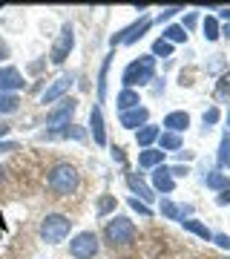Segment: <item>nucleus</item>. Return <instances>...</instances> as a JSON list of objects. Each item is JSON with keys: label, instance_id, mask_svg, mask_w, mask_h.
Instances as JSON below:
<instances>
[{"label": "nucleus", "instance_id": "nucleus-1", "mask_svg": "<svg viewBox=\"0 0 230 259\" xmlns=\"http://www.w3.org/2000/svg\"><path fill=\"white\" fill-rule=\"evenodd\" d=\"M153 75H156V58L153 55H144L138 58V61H132V64L124 69V87L127 90H132V87H144V83L153 81Z\"/></svg>", "mask_w": 230, "mask_h": 259}, {"label": "nucleus", "instance_id": "nucleus-2", "mask_svg": "<svg viewBox=\"0 0 230 259\" xmlns=\"http://www.w3.org/2000/svg\"><path fill=\"white\" fill-rule=\"evenodd\" d=\"M69 228H72V219H66L61 213H49L40 222V239L49 242V245H58L69 236Z\"/></svg>", "mask_w": 230, "mask_h": 259}, {"label": "nucleus", "instance_id": "nucleus-3", "mask_svg": "<svg viewBox=\"0 0 230 259\" xmlns=\"http://www.w3.org/2000/svg\"><path fill=\"white\" fill-rule=\"evenodd\" d=\"M78 187V170L72 164H58L49 173V190L58 196H69Z\"/></svg>", "mask_w": 230, "mask_h": 259}, {"label": "nucleus", "instance_id": "nucleus-4", "mask_svg": "<svg viewBox=\"0 0 230 259\" xmlns=\"http://www.w3.org/2000/svg\"><path fill=\"white\" fill-rule=\"evenodd\" d=\"M104 236H107L110 245H129V242H135V225L124 216H115L112 222H107Z\"/></svg>", "mask_w": 230, "mask_h": 259}, {"label": "nucleus", "instance_id": "nucleus-5", "mask_svg": "<svg viewBox=\"0 0 230 259\" xmlns=\"http://www.w3.org/2000/svg\"><path fill=\"white\" fill-rule=\"evenodd\" d=\"M69 253H72L75 259H92L98 253V236L89 233V231L78 233V236L69 242Z\"/></svg>", "mask_w": 230, "mask_h": 259}, {"label": "nucleus", "instance_id": "nucleus-6", "mask_svg": "<svg viewBox=\"0 0 230 259\" xmlns=\"http://www.w3.org/2000/svg\"><path fill=\"white\" fill-rule=\"evenodd\" d=\"M75 107H78V101H72V98H64V101L58 104L55 110H49V115H46V127H69V121H72L75 115Z\"/></svg>", "mask_w": 230, "mask_h": 259}, {"label": "nucleus", "instance_id": "nucleus-7", "mask_svg": "<svg viewBox=\"0 0 230 259\" xmlns=\"http://www.w3.org/2000/svg\"><path fill=\"white\" fill-rule=\"evenodd\" d=\"M72 47H75L72 26H64L61 37H58V40H55V47H52V64H64L66 58H69V52H72Z\"/></svg>", "mask_w": 230, "mask_h": 259}, {"label": "nucleus", "instance_id": "nucleus-8", "mask_svg": "<svg viewBox=\"0 0 230 259\" xmlns=\"http://www.w3.org/2000/svg\"><path fill=\"white\" fill-rule=\"evenodd\" d=\"M72 83H75L72 75H64V78H58V81L52 83V87H49L43 95H40V101H43V104H52V101H58V98H64V95L69 93V87H72Z\"/></svg>", "mask_w": 230, "mask_h": 259}, {"label": "nucleus", "instance_id": "nucleus-9", "mask_svg": "<svg viewBox=\"0 0 230 259\" xmlns=\"http://www.w3.org/2000/svg\"><path fill=\"white\" fill-rule=\"evenodd\" d=\"M20 87H23V75L15 66H3L0 69V93H12V90H20Z\"/></svg>", "mask_w": 230, "mask_h": 259}, {"label": "nucleus", "instance_id": "nucleus-10", "mask_svg": "<svg viewBox=\"0 0 230 259\" xmlns=\"http://www.w3.org/2000/svg\"><path fill=\"white\" fill-rule=\"evenodd\" d=\"M150 118V112L144 110V107H135V110H127V112H121V127H127V130H135V127H144Z\"/></svg>", "mask_w": 230, "mask_h": 259}, {"label": "nucleus", "instance_id": "nucleus-11", "mask_svg": "<svg viewBox=\"0 0 230 259\" xmlns=\"http://www.w3.org/2000/svg\"><path fill=\"white\" fill-rule=\"evenodd\" d=\"M153 185H156V190H161V193H173L175 187V179L170 176V167H156L153 170Z\"/></svg>", "mask_w": 230, "mask_h": 259}, {"label": "nucleus", "instance_id": "nucleus-12", "mask_svg": "<svg viewBox=\"0 0 230 259\" xmlns=\"http://www.w3.org/2000/svg\"><path fill=\"white\" fill-rule=\"evenodd\" d=\"M89 127H92V139H95V144H107V133H104L101 107H92V112H89Z\"/></svg>", "mask_w": 230, "mask_h": 259}, {"label": "nucleus", "instance_id": "nucleus-13", "mask_svg": "<svg viewBox=\"0 0 230 259\" xmlns=\"http://www.w3.org/2000/svg\"><path fill=\"white\" fill-rule=\"evenodd\" d=\"M164 127L170 130V133H175V136H178L181 130L190 127V115H187V112H170V115L164 118Z\"/></svg>", "mask_w": 230, "mask_h": 259}, {"label": "nucleus", "instance_id": "nucleus-14", "mask_svg": "<svg viewBox=\"0 0 230 259\" xmlns=\"http://www.w3.org/2000/svg\"><path fill=\"white\" fill-rule=\"evenodd\" d=\"M161 161H164V153L161 150H144L138 156V164L141 167H161Z\"/></svg>", "mask_w": 230, "mask_h": 259}, {"label": "nucleus", "instance_id": "nucleus-15", "mask_svg": "<svg viewBox=\"0 0 230 259\" xmlns=\"http://www.w3.org/2000/svg\"><path fill=\"white\" fill-rule=\"evenodd\" d=\"M138 104H141V101H138V93H135V90H124V93L118 95V110H121V112L135 110Z\"/></svg>", "mask_w": 230, "mask_h": 259}, {"label": "nucleus", "instance_id": "nucleus-16", "mask_svg": "<svg viewBox=\"0 0 230 259\" xmlns=\"http://www.w3.org/2000/svg\"><path fill=\"white\" fill-rule=\"evenodd\" d=\"M156 139H158V127H150V124H144V127L138 130V136H135L138 147H150Z\"/></svg>", "mask_w": 230, "mask_h": 259}, {"label": "nucleus", "instance_id": "nucleus-17", "mask_svg": "<svg viewBox=\"0 0 230 259\" xmlns=\"http://www.w3.org/2000/svg\"><path fill=\"white\" fill-rule=\"evenodd\" d=\"M181 225H184V228H187L190 233H196V236H202V239H207V242L213 239L210 228H207V225H202V222H196V219H181Z\"/></svg>", "mask_w": 230, "mask_h": 259}, {"label": "nucleus", "instance_id": "nucleus-18", "mask_svg": "<svg viewBox=\"0 0 230 259\" xmlns=\"http://www.w3.org/2000/svg\"><path fill=\"white\" fill-rule=\"evenodd\" d=\"M127 185L132 187V190H135V193L141 196V199H153V190H150V187L144 185V182H141V179H138L135 173H129V176H127Z\"/></svg>", "mask_w": 230, "mask_h": 259}, {"label": "nucleus", "instance_id": "nucleus-19", "mask_svg": "<svg viewBox=\"0 0 230 259\" xmlns=\"http://www.w3.org/2000/svg\"><path fill=\"white\" fill-rule=\"evenodd\" d=\"M164 40L167 44H184V40H187V29L184 26H167L164 29Z\"/></svg>", "mask_w": 230, "mask_h": 259}, {"label": "nucleus", "instance_id": "nucleus-20", "mask_svg": "<svg viewBox=\"0 0 230 259\" xmlns=\"http://www.w3.org/2000/svg\"><path fill=\"white\" fill-rule=\"evenodd\" d=\"M204 182H207V187H213V190H230V179L224 176V173H210Z\"/></svg>", "mask_w": 230, "mask_h": 259}, {"label": "nucleus", "instance_id": "nucleus-21", "mask_svg": "<svg viewBox=\"0 0 230 259\" xmlns=\"http://www.w3.org/2000/svg\"><path fill=\"white\" fill-rule=\"evenodd\" d=\"M158 144H161V153H164V150H181V139H178L175 133H161Z\"/></svg>", "mask_w": 230, "mask_h": 259}, {"label": "nucleus", "instance_id": "nucleus-22", "mask_svg": "<svg viewBox=\"0 0 230 259\" xmlns=\"http://www.w3.org/2000/svg\"><path fill=\"white\" fill-rule=\"evenodd\" d=\"M18 104H20L18 95H12V93H0V112H15V110H18Z\"/></svg>", "mask_w": 230, "mask_h": 259}, {"label": "nucleus", "instance_id": "nucleus-23", "mask_svg": "<svg viewBox=\"0 0 230 259\" xmlns=\"http://www.w3.org/2000/svg\"><path fill=\"white\" fill-rule=\"evenodd\" d=\"M219 164L221 167H230V133L221 139V147H219Z\"/></svg>", "mask_w": 230, "mask_h": 259}, {"label": "nucleus", "instance_id": "nucleus-24", "mask_svg": "<svg viewBox=\"0 0 230 259\" xmlns=\"http://www.w3.org/2000/svg\"><path fill=\"white\" fill-rule=\"evenodd\" d=\"M204 37L207 40H216L219 37V20L216 18H204Z\"/></svg>", "mask_w": 230, "mask_h": 259}, {"label": "nucleus", "instance_id": "nucleus-25", "mask_svg": "<svg viewBox=\"0 0 230 259\" xmlns=\"http://www.w3.org/2000/svg\"><path fill=\"white\" fill-rule=\"evenodd\" d=\"M161 213H164L167 219H181V210H178L170 199H161Z\"/></svg>", "mask_w": 230, "mask_h": 259}, {"label": "nucleus", "instance_id": "nucleus-26", "mask_svg": "<svg viewBox=\"0 0 230 259\" xmlns=\"http://www.w3.org/2000/svg\"><path fill=\"white\" fill-rule=\"evenodd\" d=\"M107 69H110V58L104 61L101 75H98V98H101V101H104V93H107Z\"/></svg>", "mask_w": 230, "mask_h": 259}, {"label": "nucleus", "instance_id": "nucleus-27", "mask_svg": "<svg viewBox=\"0 0 230 259\" xmlns=\"http://www.w3.org/2000/svg\"><path fill=\"white\" fill-rule=\"evenodd\" d=\"M170 52H173V47H170V44H167V40H164V37H158V40H156V44H153V58H156V55H170Z\"/></svg>", "mask_w": 230, "mask_h": 259}, {"label": "nucleus", "instance_id": "nucleus-28", "mask_svg": "<svg viewBox=\"0 0 230 259\" xmlns=\"http://www.w3.org/2000/svg\"><path fill=\"white\" fill-rule=\"evenodd\" d=\"M216 95H219V98H224V101H230V72L219 81V90H216Z\"/></svg>", "mask_w": 230, "mask_h": 259}, {"label": "nucleus", "instance_id": "nucleus-29", "mask_svg": "<svg viewBox=\"0 0 230 259\" xmlns=\"http://www.w3.org/2000/svg\"><path fill=\"white\" fill-rule=\"evenodd\" d=\"M112 207H115V196H104L101 202H98V216H107Z\"/></svg>", "mask_w": 230, "mask_h": 259}, {"label": "nucleus", "instance_id": "nucleus-30", "mask_svg": "<svg viewBox=\"0 0 230 259\" xmlns=\"http://www.w3.org/2000/svg\"><path fill=\"white\" fill-rule=\"evenodd\" d=\"M129 207H132V210H138L141 216H153V210H150L144 202H138V199H129Z\"/></svg>", "mask_w": 230, "mask_h": 259}, {"label": "nucleus", "instance_id": "nucleus-31", "mask_svg": "<svg viewBox=\"0 0 230 259\" xmlns=\"http://www.w3.org/2000/svg\"><path fill=\"white\" fill-rule=\"evenodd\" d=\"M216 121H219V110L213 107V110H207V112H204V127H213Z\"/></svg>", "mask_w": 230, "mask_h": 259}, {"label": "nucleus", "instance_id": "nucleus-32", "mask_svg": "<svg viewBox=\"0 0 230 259\" xmlns=\"http://www.w3.org/2000/svg\"><path fill=\"white\" fill-rule=\"evenodd\" d=\"M213 242H216L219 248L230 250V236H227V233H216V236H213Z\"/></svg>", "mask_w": 230, "mask_h": 259}, {"label": "nucleus", "instance_id": "nucleus-33", "mask_svg": "<svg viewBox=\"0 0 230 259\" xmlns=\"http://www.w3.org/2000/svg\"><path fill=\"white\" fill-rule=\"evenodd\" d=\"M175 12H181V9H178V6H170V9H164V12H161V18H158V20H167V18H173Z\"/></svg>", "mask_w": 230, "mask_h": 259}, {"label": "nucleus", "instance_id": "nucleus-34", "mask_svg": "<svg viewBox=\"0 0 230 259\" xmlns=\"http://www.w3.org/2000/svg\"><path fill=\"white\" fill-rule=\"evenodd\" d=\"M64 136H66V139H69V136H72V139H78V141L83 139V133H81V130H64Z\"/></svg>", "mask_w": 230, "mask_h": 259}, {"label": "nucleus", "instance_id": "nucleus-35", "mask_svg": "<svg viewBox=\"0 0 230 259\" xmlns=\"http://www.w3.org/2000/svg\"><path fill=\"white\" fill-rule=\"evenodd\" d=\"M219 204H230V190H221V196L216 199Z\"/></svg>", "mask_w": 230, "mask_h": 259}, {"label": "nucleus", "instance_id": "nucleus-36", "mask_svg": "<svg viewBox=\"0 0 230 259\" xmlns=\"http://www.w3.org/2000/svg\"><path fill=\"white\" fill-rule=\"evenodd\" d=\"M112 158H115V161H121V164H124V150H121V147H115V150H112Z\"/></svg>", "mask_w": 230, "mask_h": 259}, {"label": "nucleus", "instance_id": "nucleus-37", "mask_svg": "<svg viewBox=\"0 0 230 259\" xmlns=\"http://www.w3.org/2000/svg\"><path fill=\"white\" fill-rule=\"evenodd\" d=\"M6 133H9V124H0V139H3Z\"/></svg>", "mask_w": 230, "mask_h": 259}, {"label": "nucleus", "instance_id": "nucleus-38", "mask_svg": "<svg viewBox=\"0 0 230 259\" xmlns=\"http://www.w3.org/2000/svg\"><path fill=\"white\" fill-rule=\"evenodd\" d=\"M6 52H9V49H6V44H0V55H6Z\"/></svg>", "mask_w": 230, "mask_h": 259}, {"label": "nucleus", "instance_id": "nucleus-39", "mask_svg": "<svg viewBox=\"0 0 230 259\" xmlns=\"http://www.w3.org/2000/svg\"><path fill=\"white\" fill-rule=\"evenodd\" d=\"M221 18H230V9H221Z\"/></svg>", "mask_w": 230, "mask_h": 259}, {"label": "nucleus", "instance_id": "nucleus-40", "mask_svg": "<svg viewBox=\"0 0 230 259\" xmlns=\"http://www.w3.org/2000/svg\"><path fill=\"white\" fill-rule=\"evenodd\" d=\"M0 182H3V167H0Z\"/></svg>", "mask_w": 230, "mask_h": 259}, {"label": "nucleus", "instance_id": "nucleus-41", "mask_svg": "<svg viewBox=\"0 0 230 259\" xmlns=\"http://www.w3.org/2000/svg\"><path fill=\"white\" fill-rule=\"evenodd\" d=\"M227 259H230V256H227Z\"/></svg>", "mask_w": 230, "mask_h": 259}]
</instances>
